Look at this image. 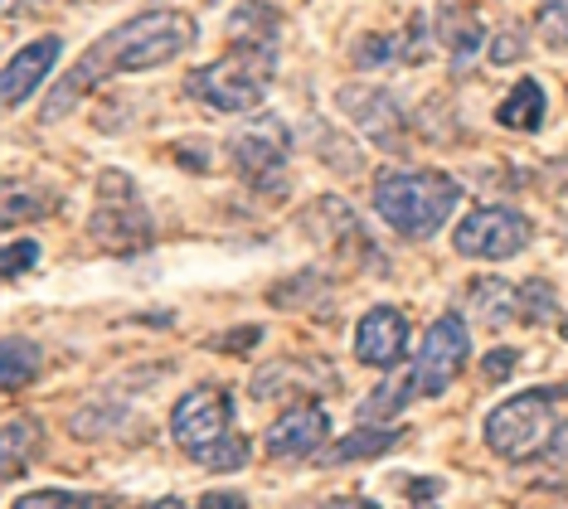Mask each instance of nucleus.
Wrapping results in <instances>:
<instances>
[{"instance_id": "31", "label": "nucleus", "mask_w": 568, "mask_h": 509, "mask_svg": "<svg viewBox=\"0 0 568 509\" xmlns=\"http://www.w3.org/2000/svg\"><path fill=\"white\" fill-rule=\"evenodd\" d=\"M200 509H248V500H243V495L239 490H229V495H204V505Z\"/></svg>"}, {"instance_id": "18", "label": "nucleus", "mask_w": 568, "mask_h": 509, "mask_svg": "<svg viewBox=\"0 0 568 509\" xmlns=\"http://www.w3.org/2000/svg\"><path fill=\"white\" fill-rule=\"evenodd\" d=\"M0 451H6V480H16L30 461H40L44 451V427L34 417H10L6 437H0Z\"/></svg>"}, {"instance_id": "7", "label": "nucleus", "mask_w": 568, "mask_h": 509, "mask_svg": "<svg viewBox=\"0 0 568 509\" xmlns=\"http://www.w3.org/2000/svg\"><path fill=\"white\" fill-rule=\"evenodd\" d=\"M229 432H234V394L219 384L190 388L171 408V437L190 461H200V456L210 451L214 441H224Z\"/></svg>"}, {"instance_id": "32", "label": "nucleus", "mask_w": 568, "mask_h": 509, "mask_svg": "<svg viewBox=\"0 0 568 509\" xmlns=\"http://www.w3.org/2000/svg\"><path fill=\"white\" fill-rule=\"evenodd\" d=\"M146 509H190L185 500H175V495H165V500H156V505H146Z\"/></svg>"}, {"instance_id": "2", "label": "nucleus", "mask_w": 568, "mask_h": 509, "mask_svg": "<svg viewBox=\"0 0 568 509\" xmlns=\"http://www.w3.org/2000/svg\"><path fill=\"white\" fill-rule=\"evenodd\" d=\"M462 204V185L443 170H389L374 180V214L398 238H433L447 228L452 208Z\"/></svg>"}, {"instance_id": "17", "label": "nucleus", "mask_w": 568, "mask_h": 509, "mask_svg": "<svg viewBox=\"0 0 568 509\" xmlns=\"http://www.w3.org/2000/svg\"><path fill=\"white\" fill-rule=\"evenodd\" d=\"M496 122L510 126V132H535V126L545 122V83L520 78V83L506 93V102L496 108Z\"/></svg>"}, {"instance_id": "26", "label": "nucleus", "mask_w": 568, "mask_h": 509, "mask_svg": "<svg viewBox=\"0 0 568 509\" xmlns=\"http://www.w3.org/2000/svg\"><path fill=\"white\" fill-rule=\"evenodd\" d=\"M34 263H40V243H34V238H16L6 247V277L10 282H16L24 267H34Z\"/></svg>"}, {"instance_id": "6", "label": "nucleus", "mask_w": 568, "mask_h": 509, "mask_svg": "<svg viewBox=\"0 0 568 509\" xmlns=\"http://www.w3.org/2000/svg\"><path fill=\"white\" fill-rule=\"evenodd\" d=\"M471 359V335H467V320L457 316V311H447V316H437L428 325V335H423L418 345V359L408 364V384L418 398H443L452 384H457V374L467 369Z\"/></svg>"}, {"instance_id": "12", "label": "nucleus", "mask_w": 568, "mask_h": 509, "mask_svg": "<svg viewBox=\"0 0 568 509\" xmlns=\"http://www.w3.org/2000/svg\"><path fill=\"white\" fill-rule=\"evenodd\" d=\"M408 355V320L394 306H369L355 325V359L369 369H394Z\"/></svg>"}, {"instance_id": "3", "label": "nucleus", "mask_w": 568, "mask_h": 509, "mask_svg": "<svg viewBox=\"0 0 568 509\" xmlns=\"http://www.w3.org/2000/svg\"><path fill=\"white\" fill-rule=\"evenodd\" d=\"M277 78V49L267 44H229L224 59L185 73V93L214 112H248L267 98Z\"/></svg>"}, {"instance_id": "25", "label": "nucleus", "mask_w": 568, "mask_h": 509, "mask_svg": "<svg viewBox=\"0 0 568 509\" xmlns=\"http://www.w3.org/2000/svg\"><path fill=\"white\" fill-rule=\"evenodd\" d=\"M520 320H559V302H554L549 282H525L520 286Z\"/></svg>"}, {"instance_id": "27", "label": "nucleus", "mask_w": 568, "mask_h": 509, "mask_svg": "<svg viewBox=\"0 0 568 509\" xmlns=\"http://www.w3.org/2000/svg\"><path fill=\"white\" fill-rule=\"evenodd\" d=\"M520 364V349H510V345H500V349H490V355L481 359V374L490 378V384H500V378H510V369Z\"/></svg>"}, {"instance_id": "28", "label": "nucleus", "mask_w": 568, "mask_h": 509, "mask_svg": "<svg viewBox=\"0 0 568 509\" xmlns=\"http://www.w3.org/2000/svg\"><path fill=\"white\" fill-rule=\"evenodd\" d=\"M257 339H263V330H257V325H243V330H229V339H210V349H234V355H243V349H253Z\"/></svg>"}, {"instance_id": "23", "label": "nucleus", "mask_w": 568, "mask_h": 509, "mask_svg": "<svg viewBox=\"0 0 568 509\" xmlns=\"http://www.w3.org/2000/svg\"><path fill=\"white\" fill-rule=\"evenodd\" d=\"M248 461H253V447H248V437L229 432L224 441H214V447L204 451L195 466H204V471H243V466H248Z\"/></svg>"}, {"instance_id": "9", "label": "nucleus", "mask_w": 568, "mask_h": 509, "mask_svg": "<svg viewBox=\"0 0 568 509\" xmlns=\"http://www.w3.org/2000/svg\"><path fill=\"white\" fill-rule=\"evenodd\" d=\"M529 218L515 214V208H500V204H486V208H471L467 218L457 224L452 243H457L462 257H481V263H500V257H515L520 247L529 243Z\"/></svg>"}, {"instance_id": "29", "label": "nucleus", "mask_w": 568, "mask_h": 509, "mask_svg": "<svg viewBox=\"0 0 568 509\" xmlns=\"http://www.w3.org/2000/svg\"><path fill=\"white\" fill-rule=\"evenodd\" d=\"M510 59H520V34L490 39V63H510Z\"/></svg>"}, {"instance_id": "20", "label": "nucleus", "mask_w": 568, "mask_h": 509, "mask_svg": "<svg viewBox=\"0 0 568 509\" xmlns=\"http://www.w3.org/2000/svg\"><path fill=\"white\" fill-rule=\"evenodd\" d=\"M413 398H418V394H413L408 374H389V378H384V384L374 388V394H369L365 403H359V423H369V427H384V423H389L394 413H404Z\"/></svg>"}, {"instance_id": "1", "label": "nucleus", "mask_w": 568, "mask_h": 509, "mask_svg": "<svg viewBox=\"0 0 568 509\" xmlns=\"http://www.w3.org/2000/svg\"><path fill=\"white\" fill-rule=\"evenodd\" d=\"M195 20L180 16V10H146V16L118 24L102 39L79 54L69 73L54 83V93L44 102V122H59L69 108H79L83 93H93L98 83L108 78H122V73H146V69H161V63L180 59L190 44H195Z\"/></svg>"}, {"instance_id": "8", "label": "nucleus", "mask_w": 568, "mask_h": 509, "mask_svg": "<svg viewBox=\"0 0 568 509\" xmlns=\"http://www.w3.org/2000/svg\"><path fill=\"white\" fill-rule=\"evenodd\" d=\"M229 161L248 185H282V170L292 161V132L282 116H253L229 136Z\"/></svg>"}, {"instance_id": "14", "label": "nucleus", "mask_w": 568, "mask_h": 509, "mask_svg": "<svg viewBox=\"0 0 568 509\" xmlns=\"http://www.w3.org/2000/svg\"><path fill=\"white\" fill-rule=\"evenodd\" d=\"M404 437H408L404 427H389V423H384V427H369V423H359L355 432H345L331 451H321L316 466H355V461H369V456L394 451Z\"/></svg>"}, {"instance_id": "21", "label": "nucleus", "mask_w": 568, "mask_h": 509, "mask_svg": "<svg viewBox=\"0 0 568 509\" xmlns=\"http://www.w3.org/2000/svg\"><path fill=\"white\" fill-rule=\"evenodd\" d=\"M437 30H443V44H447V54H452V69H462V63H471V54L486 44L481 20L467 16V10H462V16H452V10H447V20L437 24Z\"/></svg>"}, {"instance_id": "15", "label": "nucleus", "mask_w": 568, "mask_h": 509, "mask_svg": "<svg viewBox=\"0 0 568 509\" xmlns=\"http://www.w3.org/2000/svg\"><path fill=\"white\" fill-rule=\"evenodd\" d=\"M467 306L486 330H500V325H510L520 316V286H510L500 277H481V282L467 286Z\"/></svg>"}, {"instance_id": "19", "label": "nucleus", "mask_w": 568, "mask_h": 509, "mask_svg": "<svg viewBox=\"0 0 568 509\" xmlns=\"http://www.w3.org/2000/svg\"><path fill=\"white\" fill-rule=\"evenodd\" d=\"M40 364H44V349L34 345V339H24V335H6L0 339V384L16 394L20 384H30L34 374H40Z\"/></svg>"}, {"instance_id": "11", "label": "nucleus", "mask_w": 568, "mask_h": 509, "mask_svg": "<svg viewBox=\"0 0 568 509\" xmlns=\"http://www.w3.org/2000/svg\"><path fill=\"white\" fill-rule=\"evenodd\" d=\"M326 437H331L326 408H321V403H296V408H287L263 432V451L277 456V461H292V456H316L321 447H326Z\"/></svg>"}, {"instance_id": "30", "label": "nucleus", "mask_w": 568, "mask_h": 509, "mask_svg": "<svg viewBox=\"0 0 568 509\" xmlns=\"http://www.w3.org/2000/svg\"><path fill=\"white\" fill-rule=\"evenodd\" d=\"M302 509H379V505L359 500V495H331V500H316V505H302Z\"/></svg>"}, {"instance_id": "13", "label": "nucleus", "mask_w": 568, "mask_h": 509, "mask_svg": "<svg viewBox=\"0 0 568 509\" xmlns=\"http://www.w3.org/2000/svg\"><path fill=\"white\" fill-rule=\"evenodd\" d=\"M59 54H63V44H59L54 34L24 44L20 54L6 63V78H0V98H6V108H24V102L34 98V88L49 78V69L59 63Z\"/></svg>"}, {"instance_id": "10", "label": "nucleus", "mask_w": 568, "mask_h": 509, "mask_svg": "<svg viewBox=\"0 0 568 509\" xmlns=\"http://www.w3.org/2000/svg\"><path fill=\"white\" fill-rule=\"evenodd\" d=\"M341 102L345 112L359 122V132H365L374 146H384V151H404L408 146V122H404V108L394 102V93H384V88H365V83H351V88H341Z\"/></svg>"}, {"instance_id": "5", "label": "nucleus", "mask_w": 568, "mask_h": 509, "mask_svg": "<svg viewBox=\"0 0 568 509\" xmlns=\"http://www.w3.org/2000/svg\"><path fill=\"white\" fill-rule=\"evenodd\" d=\"M88 233H93L98 247H108L118 257H136L156 233L146 200H141V190L122 170H102L98 175V208L88 218Z\"/></svg>"}, {"instance_id": "22", "label": "nucleus", "mask_w": 568, "mask_h": 509, "mask_svg": "<svg viewBox=\"0 0 568 509\" xmlns=\"http://www.w3.org/2000/svg\"><path fill=\"white\" fill-rule=\"evenodd\" d=\"M10 509H118V500H112V495H93V490H59V486H49V490L20 495Z\"/></svg>"}, {"instance_id": "24", "label": "nucleus", "mask_w": 568, "mask_h": 509, "mask_svg": "<svg viewBox=\"0 0 568 509\" xmlns=\"http://www.w3.org/2000/svg\"><path fill=\"white\" fill-rule=\"evenodd\" d=\"M535 30L549 49L568 54V0H539V16H535Z\"/></svg>"}, {"instance_id": "4", "label": "nucleus", "mask_w": 568, "mask_h": 509, "mask_svg": "<svg viewBox=\"0 0 568 509\" xmlns=\"http://www.w3.org/2000/svg\"><path fill=\"white\" fill-rule=\"evenodd\" d=\"M564 388H529V394H515L506 403L486 413V447L500 456V461H529V456L549 451V441L559 437V403Z\"/></svg>"}, {"instance_id": "16", "label": "nucleus", "mask_w": 568, "mask_h": 509, "mask_svg": "<svg viewBox=\"0 0 568 509\" xmlns=\"http://www.w3.org/2000/svg\"><path fill=\"white\" fill-rule=\"evenodd\" d=\"M282 34V10L273 0H243V6L229 16V44H267L277 49Z\"/></svg>"}]
</instances>
